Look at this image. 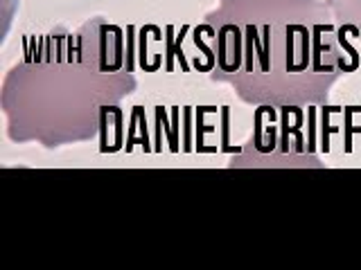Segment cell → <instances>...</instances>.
<instances>
[{"instance_id": "3957f363", "label": "cell", "mask_w": 361, "mask_h": 270, "mask_svg": "<svg viewBox=\"0 0 361 270\" xmlns=\"http://www.w3.org/2000/svg\"><path fill=\"white\" fill-rule=\"evenodd\" d=\"M341 34H353L361 45V0H325Z\"/></svg>"}, {"instance_id": "7a4b0ae2", "label": "cell", "mask_w": 361, "mask_h": 270, "mask_svg": "<svg viewBox=\"0 0 361 270\" xmlns=\"http://www.w3.org/2000/svg\"><path fill=\"white\" fill-rule=\"evenodd\" d=\"M203 30L210 79L253 108L323 106L345 72L343 34L325 0H217Z\"/></svg>"}, {"instance_id": "6da1fadb", "label": "cell", "mask_w": 361, "mask_h": 270, "mask_svg": "<svg viewBox=\"0 0 361 270\" xmlns=\"http://www.w3.org/2000/svg\"><path fill=\"white\" fill-rule=\"evenodd\" d=\"M138 90L127 32L104 18L54 27L25 41L0 86L5 133L14 144L61 146L97 140L106 112Z\"/></svg>"}]
</instances>
